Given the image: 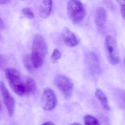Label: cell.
I'll return each mask as SVG.
<instances>
[{"label":"cell","instance_id":"1","mask_svg":"<svg viewBox=\"0 0 125 125\" xmlns=\"http://www.w3.org/2000/svg\"><path fill=\"white\" fill-rule=\"evenodd\" d=\"M47 51V44L43 36L39 34L35 36L33 41L31 55L35 69L42 66Z\"/></svg>","mask_w":125,"mask_h":125},{"label":"cell","instance_id":"16","mask_svg":"<svg viewBox=\"0 0 125 125\" xmlns=\"http://www.w3.org/2000/svg\"><path fill=\"white\" fill-rule=\"evenodd\" d=\"M22 12L23 14L30 19H32L35 17L33 12L30 8H24L22 9Z\"/></svg>","mask_w":125,"mask_h":125},{"label":"cell","instance_id":"20","mask_svg":"<svg viewBox=\"0 0 125 125\" xmlns=\"http://www.w3.org/2000/svg\"><path fill=\"white\" fill-rule=\"evenodd\" d=\"M42 125H55L54 124L53 122L52 121H47V122H45L42 124Z\"/></svg>","mask_w":125,"mask_h":125},{"label":"cell","instance_id":"22","mask_svg":"<svg viewBox=\"0 0 125 125\" xmlns=\"http://www.w3.org/2000/svg\"><path fill=\"white\" fill-rule=\"evenodd\" d=\"M124 66L125 68V59H124Z\"/></svg>","mask_w":125,"mask_h":125},{"label":"cell","instance_id":"21","mask_svg":"<svg viewBox=\"0 0 125 125\" xmlns=\"http://www.w3.org/2000/svg\"><path fill=\"white\" fill-rule=\"evenodd\" d=\"M71 125H81V124L79 123H74L72 124Z\"/></svg>","mask_w":125,"mask_h":125},{"label":"cell","instance_id":"6","mask_svg":"<svg viewBox=\"0 0 125 125\" xmlns=\"http://www.w3.org/2000/svg\"><path fill=\"white\" fill-rule=\"evenodd\" d=\"M57 99L54 91L49 88L44 90L42 97V105L44 110L51 111L57 106Z\"/></svg>","mask_w":125,"mask_h":125},{"label":"cell","instance_id":"18","mask_svg":"<svg viewBox=\"0 0 125 125\" xmlns=\"http://www.w3.org/2000/svg\"><path fill=\"white\" fill-rule=\"evenodd\" d=\"M11 0H0V4L1 5H4L10 2Z\"/></svg>","mask_w":125,"mask_h":125},{"label":"cell","instance_id":"10","mask_svg":"<svg viewBox=\"0 0 125 125\" xmlns=\"http://www.w3.org/2000/svg\"><path fill=\"white\" fill-rule=\"evenodd\" d=\"M52 7V0H43L39 9L41 17L46 19L51 13Z\"/></svg>","mask_w":125,"mask_h":125},{"label":"cell","instance_id":"19","mask_svg":"<svg viewBox=\"0 0 125 125\" xmlns=\"http://www.w3.org/2000/svg\"><path fill=\"white\" fill-rule=\"evenodd\" d=\"M0 29H3L5 27V24L3 22V20L2 19H0Z\"/></svg>","mask_w":125,"mask_h":125},{"label":"cell","instance_id":"8","mask_svg":"<svg viewBox=\"0 0 125 125\" xmlns=\"http://www.w3.org/2000/svg\"><path fill=\"white\" fill-rule=\"evenodd\" d=\"M107 13L103 7L98 8L95 13V21L96 27L99 32L104 33L106 30Z\"/></svg>","mask_w":125,"mask_h":125},{"label":"cell","instance_id":"15","mask_svg":"<svg viewBox=\"0 0 125 125\" xmlns=\"http://www.w3.org/2000/svg\"><path fill=\"white\" fill-rule=\"evenodd\" d=\"M61 54L60 50L57 49H55L53 50V52L51 56V60L53 63H55L61 58Z\"/></svg>","mask_w":125,"mask_h":125},{"label":"cell","instance_id":"17","mask_svg":"<svg viewBox=\"0 0 125 125\" xmlns=\"http://www.w3.org/2000/svg\"><path fill=\"white\" fill-rule=\"evenodd\" d=\"M117 1L120 6L121 16L125 20V0H117Z\"/></svg>","mask_w":125,"mask_h":125},{"label":"cell","instance_id":"2","mask_svg":"<svg viewBox=\"0 0 125 125\" xmlns=\"http://www.w3.org/2000/svg\"><path fill=\"white\" fill-rule=\"evenodd\" d=\"M5 76L11 90L19 96L26 95L25 80L24 81L19 72L16 69L9 68L5 70Z\"/></svg>","mask_w":125,"mask_h":125},{"label":"cell","instance_id":"12","mask_svg":"<svg viewBox=\"0 0 125 125\" xmlns=\"http://www.w3.org/2000/svg\"><path fill=\"white\" fill-rule=\"evenodd\" d=\"M36 85L34 80L31 77H27L25 79L26 95H33L36 92Z\"/></svg>","mask_w":125,"mask_h":125},{"label":"cell","instance_id":"4","mask_svg":"<svg viewBox=\"0 0 125 125\" xmlns=\"http://www.w3.org/2000/svg\"><path fill=\"white\" fill-rule=\"evenodd\" d=\"M105 49L107 60L110 64L115 65L120 61V55L117 44L115 39L111 35L106 36Z\"/></svg>","mask_w":125,"mask_h":125},{"label":"cell","instance_id":"7","mask_svg":"<svg viewBox=\"0 0 125 125\" xmlns=\"http://www.w3.org/2000/svg\"><path fill=\"white\" fill-rule=\"evenodd\" d=\"M0 90L3 101L8 110L9 115L11 117L13 116L15 108V101L2 81L0 82Z\"/></svg>","mask_w":125,"mask_h":125},{"label":"cell","instance_id":"14","mask_svg":"<svg viewBox=\"0 0 125 125\" xmlns=\"http://www.w3.org/2000/svg\"><path fill=\"white\" fill-rule=\"evenodd\" d=\"M84 122L86 125H99L101 123L98 119L90 115H85L84 117Z\"/></svg>","mask_w":125,"mask_h":125},{"label":"cell","instance_id":"3","mask_svg":"<svg viewBox=\"0 0 125 125\" xmlns=\"http://www.w3.org/2000/svg\"><path fill=\"white\" fill-rule=\"evenodd\" d=\"M66 7L68 15L74 24L80 23L86 16L84 6L80 0H69Z\"/></svg>","mask_w":125,"mask_h":125},{"label":"cell","instance_id":"5","mask_svg":"<svg viewBox=\"0 0 125 125\" xmlns=\"http://www.w3.org/2000/svg\"><path fill=\"white\" fill-rule=\"evenodd\" d=\"M54 82L64 98L66 99L71 98L73 88V84L71 80L65 75L60 74L55 77Z\"/></svg>","mask_w":125,"mask_h":125},{"label":"cell","instance_id":"11","mask_svg":"<svg viewBox=\"0 0 125 125\" xmlns=\"http://www.w3.org/2000/svg\"><path fill=\"white\" fill-rule=\"evenodd\" d=\"M95 96L104 109L107 111L110 110L108 98L101 90L99 88L96 89L95 92Z\"/></svg>","mask_w":125,"mask_h":125},{"label":"cell","instance_id":"13","mask_svg":"<svg viewBox=\"0 0 125 125\" xmlns=\"http://www.w3.org/2000/svg\"><path fill=\"white\" fill-rule=\"evenodd\" d=\"M23 62L24 66L28 71L32 72L35 69L31 59V55L29 54L25 55L23 58Z\"/></svg>","mask_w":125,"mask_h":125},{"label":"cell","instance_id":"9","mask_svg":"<svg viewBox=\"0 0 125 125\" xmlns=\"http://www.w3.org/2000/svg\"><path fill=\"white\" fill-rule=\"evenodd\" d=\"M62 37L65 44L69 47H74L79 44V41L77 37L67 28H65L63 31Z\"/></svg>","mask_w":125,"mask_h":125}]
</instances>
